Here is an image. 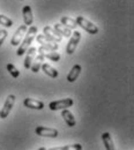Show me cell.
I'll return each mask as SVG.
<instances>
[{"label":"cell","instance_id":"5b68a950","mask_svg":"<svg viewBox=\"0 0 134 150\" xmlns=\"http://www.w3.org/2000/svg\"><path fill=\"white\" fill-rule=\"evenodd\" d=\"M15 104V96L14 95H9L4 104V108L0 110V118L1 119H6L8 117V114L11 113L13 106Z\"/></svg>","mask_w":134,"mask_h":150},{"label":"cell","instance_id":"603a6c76","mask_svg":"<svg viewBox=\"0 0 134 150\" xmlns=\"http://www.w3.org/2000/svg\"><path fill=\"white\" fill-rule=\"evenodd\" d=\"M69 149L81 150L82 149V146L77 143V144H72V146H65V147H61V148H55L53 150H69Z\"/></svg>","mask_w":134,"mask_h":150},{"label":"cell","instance_id":"ac0fdd59","mask_svg":"<svg viewBox=\"0 0 134 150\" xmlns=\"http://www.w3.org/2000/svg\"><path fill=\"white\" fill-rule=\"evenodd\" d=\"M53 28L57 30L58 33H59L62 37H71V35H72L71 29H68L67 27H65V25H64V24H61V23H56Z\"/></svg>","mask_w":134,"mask_h":150},{"label":"cell","instance_id":"8992f818","mask_svg":"<svg viewBox=\"0 0 134 150\" xmlns=\"http://www.w3.org/2000/svg\"><path fill=\"white\" fill-rule=\"evenodd\" d=\"M43 33H44V36H45V37L48 38V39H50V40H52V42L59 43V42L62 39V36L58 33L57 30H56L55 28L49 27V25H46V27L43 28Z\"/></svg>","mask_w":134,"mask_h":150},{"label":"cell","instance_id":"6da1fadb","mask_svg":"<svg viewBox=\"0 0 134 150\" xmlns=\"http://www.w3.org/2000/svg\"><path fill=\"white\" fill-rule=\"evenodd\" d=\"M26 37L23 39V42L20 44V47L18 49V52H16V54L19 57L23 56L24 53H26V51L29 49V45L33 43V40H34V38L36 37V35H37V28L36 27H30L29 28V30L27 29V31H26Z\"/></svg>","mask_w":134,"mask_h":150},{"label":"cell","instance_id":"4fadbf2b","mask_svg":"<svg viewBox=\"0 0 134 150\" xmlns=\"http://www.w3.org/2000/svg\"><path fill=\"white\" fill-rule=\"evenodd\" d=\"M61 117L64 118V120H65V122L67 124L68 127H74L77 125V121H75V118H74L73 113L71 111H68L67 109H62Z\"/></svg>","mask_w":134,"mask_h":150},{"label":"cell","instance_id":"cb8c5ba5","mask_svg":"<svg viewBox=\"0 0 134 150\" xmlns=\"http://www.w3.org/2000/svg\"><path fill=\"white\" fill-rule=\"evenodd\" d=\"M7 37V30H0V46Z\"/></svg>","mask_w":134,"mask_h":150},{"label":"cell","instance_id":"ffe728a7","mask_svg":"<svg viewBox=\"0 0 134 150\" xmlns=\"http://www.w3.org/2000/svg\"><path fill=\"white\" fill-rule=\"evenodd\" d=\"M44 59H45V58L38 53V57L35 59V62H33L31 66H30V69H31L33 73H38V71L40 69V66H42Z\"/></svg>","mask_w":134,"mask_h":150},{"label":"cell","instance_id":"e0dca14e","mask_svg":"<svg viewBox=\"0 0 134 150\" xmlns=\"http://www.w3.org/2000/svg\"><path fill=\"white\" fill-rule=\"evenodd\" d=\"M102 140H103V143H104L106 150L115 149V144H113V141H112V137H111L110 133H103L102 134Z\"/></svg>","mask_w":134,"mask_h":150},{"label":"cell","instance_id":"5bb4252c","mask_svg":"<svg viewBox=\"0 0 134 150\" xmlns=\"http://www.w3.org/2000/svg\"><path fill=\"white\" fill-rule=\"evenodd\" d=\"M36 52H37L36 47H30V49H28L26 51L27 57H26V60H24V68H27V69L30 68V66L33 64V59H34V57L36 54Z\"/></svg>","mask_w":134,"mask_h":150},{"label":"cell","instance_id":"44dd1931","mask_svg":"<svg viewBox=\"0 0 134 150\" xmlns=\"http://www.w3.org/2000/svg\"><path fill=\"white\" fill-rule=\"evenodd\" d=\"M7 71L9 72V74L12 75L13 77H15V79L20 76L19 69H18V68H16V67H15L13 64H11V62H9V64H7Z\"/></svg>","mask_w":134,"mask_h":150},{"label":"cell","instance_id":"d6986e66","mask_svg":"<svg viewBox=\"0 0 134 150\" xmlns=\"http://www.w3.org/2000/svg\"><path fill=\"white\" fill-rule=\"evenodd\" d=\"M60 22H61V24H64L65 27H67L68 29H77V21L73 19H71V18H68V16H62L61 19H60Z\"/></svg>","mask_w":134,"mask_h":150},{"label":"cell","instance_id":"7a4b0ae2","mask_svg":"<svg viewBox=\"0 0 134 150\" xmlns=\"http://www.w3.org/2000/svg\"><path fill=\"white\" fill-rule=\"evenodd\" d=\"M75 21H77V25H80L82 29H84L90 35H96L98 33V27L96 24H94L93 22H90L89 20L84 19L83 16H77Z\"/></svg>","mask_w":134,"mask_h":150},{"label":"cell","instance_id":"7c38bea8","mask_svg":"<svg viewBox=\"0 0 134 150\" xmlns=\"http://www.w3.org/2000/svg\"><path fill=\"white\" fill-rule=\"evenodd\" d=\"M22 15H23L24 24H26L27 27L33 24V22H34V16H33V11H31V7H30V6H24V7L22 8Z\"/></svg>","mask_w":134,"mask_h":150},{"label":"cell","instance_id":"ba28073f","mask_svg":"<svg viewBox=\"0 0 134 150\" xmlns=\"http://www.w3.org/2000/svg\"><path fill=\"white\" fill-rule=\"evenodd\" d=\"M36 134L38 136H43V137H57L58 131L55 129V128H49V127L38 126L36 128Z\"/></svg>","mask_w":134,"mask_h":150},{"label":"cell","instance_id":"7402d4cb","mask_svg":"<svg viewBox=\"0 0 134 150\" xmlns=\"http://www.w3.org/2000/svg\"><path fill=\"white\" fill-rule=\"evenodd\" d=\"M0 24L1 25H5V27H12L13 25V21L7 18L6 15L4 14H0Z\"/></svg>","mask_w":134,"mask_h":150},{"label":"cell","instance_id":"30bf717a","mask_svg":"<svg viewBox=\"0 0 134 150\" xmlns=\"http://www.w3.org/2000/svg\"><path fill=\"white\" fill-rule=\"evenodd\" d=\"M27 25L24 24V25H21L18 28V30L15 31V34H14V36L12 38V42H11V44L13 45V46H18L20 44V42L22 40V38L24 36V34H26V31H27Z\"/></svg>","mask_w":134,"mask_h":150},{"label":"cell","instance_id":"277c9868","mask_svg":"<svg viewBox=\"0 0 134 150\" xmlns=\"http://www.w3.org/2000/svg\"><path fill=\"white\" fill-rule=\"evenodd\" d=\"M80 39H81V33L75 30V31L71 35V39H69V42H68V44H67V46H66V53H67V54H73V53L75 52Z\"/></svg>","mask_w":134,"mask_h":150},{"label":"cell","instance_id":"3957f363","mask_svg":"<svg viewBox=\"0 0 134 150\" xmlns=\"http://www.w3.org/2000/svg\"><path fill=\"white\" fill-rule=\"evenodd\" d=\"M74 104V100L72 98H65V99H59L51 102L49 104V109L51 111H58V110H62V109H68Z\"/></svg>","mask_w":134,"mask_h":150},{"label":"cell","instance_id":"52a82bcc","mask_svg":"<svg viewBox=\"0 0 134 150\" xmlns=\"http://www.w3.org/2000/svg\"><path fill=\"white\" fill-rule=\"evenodd\" d=\"M36 39H37V42L40 44V46H43V47H45V49H48V50L57 51L58 47H59V45H58L56 42H52V40L48 39V38L44 36V34H43V35H37V36H36Z\"/></svg>","mask_w":134,"mask_h":150},{"label":"cell","instance_id":"8fae6325","mask_svg":"<svg viewBox=\"0 0 134 150\" xmlns=\"http://www.w3.org/2000/svg\"><path fill=\"white\" fill-rule=\"evenodd\" d=\"M24 106L28 109H33V110H42L44 109V103L37 100V99H33V98H26L23 102Z\"/></svg>","mask_w":134,"mask_h":150},{"label":"cell","instance_id":"2e32d148","mask_svg":"<svg viewBox=\"0 0 134 150\" xmlns=\"http://www.w3.org/2000/svg\"><path fill=\"white\" fill-rule=\"evenodd\" d=\"M42 69H43V72L45 73V74L48 75V76H50V77H52V79H56L58 77V71L56 68H53L51 65H49V64H42Z\"/></svg>","mask_w":134,"mask_h":150},{"label":"cell","instance_id":"9a60e30c","mask_svg":"<svg viewBox=\"0 0 134 150\" xmlns=\"http://www.w3.org/2000/svg\"><path fill=\"white\" fill-rule=\"evenodd\" d=\"M81 71H82V67L80 66V65H74L73 67H72V69H71V72L68 73L67 75V81L68 82H74V81H77V79L79 77V75L81 73Z\"/></svg>","mask_w":134,"mask_h":150},{"label":"cell","instance_id":"9c48e42d","mask_svg":"<svg viewBox=\"0 0 134 150\" xmlns=\"http://www.w3.org/2000/svg\"><path fill=\"white\" fill-rule=\"evenodd\" d=\"M38 53L42 54L44 58H48V59H50V60H52V61H58V60H60V54L58 53L57 51L48 50V49H45V47H43V46H40L38 49Z\"/></svg>","mask_w":134,"mask_h":150}]
</instances>
